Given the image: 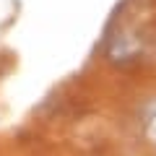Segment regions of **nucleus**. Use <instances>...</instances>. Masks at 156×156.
Returning a JSON list of instances; mask_svg holds the SVG:
<instances>
[]
</instances>
